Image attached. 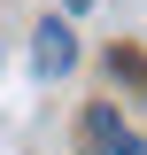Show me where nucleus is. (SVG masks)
<instances>
[{
    "label": "nucleus",
    "instance_id": "nucleus-1",
    "mask_svg": "<svg viewBox=\"0 0 147 155\" xmlns=\"http://www.w3.org/2000/svg\"><path fill=\"white\" fill-rule=\"evenodd\" d=\"M85 140H93V155H147V140L132 132L116 109H93V116H85Z\"/></svg>",
    "mask_w": 147,
    "mask_h": 155
},
{
    "label": "nucleus",
    "instance_id": "nucleus-2",
    "mask_svg": "<svg viewBox=\"0 0 147 155\" xmlns=\"http://www.w3.org/2000/svg\"><path fill=\"white\" fill-rule=\"evenodd\" d=\"M70 31H62V23H39V39H31V62H39V78H62L70 70Z\"/></svg>",
    "mask_w": 147,
    "mask_h": 155
},
{
    "label": "nucleus",
    "instance_id": "nucleus-3",
    "mask_svg": "<svg viewBox=\"0 0 147 155\" xmlns=\"http://www.w3.org/2000/svg\"><path fill=\"white\" fill-rule=\"evenodd\" d=\"M70 8H85V0H70Z\"/></svg>",
    "mask_w": 147,
    "mask_h": 155
}]
</instances>
